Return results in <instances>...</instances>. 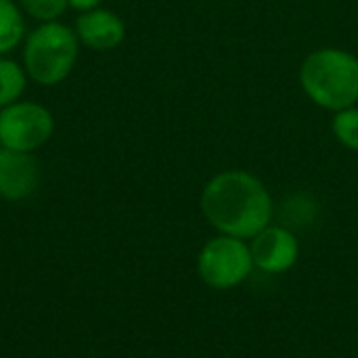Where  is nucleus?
I'll list each match as a JSON object with an SVG mask.
<instances>
[{"instance_id":"5","label":"nucleus","mask_w":358,"mask_h":358,"mask_svg":"<svg viewBox=\"0 0 358 358\" xmlns=\"http://www.w3.org/2000/svg\"><path fill=\"white\" fill-rule=\"evenodd\" d=\"M55 122L38 103H13L0 111V145L13 151H34L52 134Z\"/></svg>"},{"instance_id":"9","label":"nucleus","mask_w":358,"mask_h":358,"mask_svg":"<svg viewBox=\"0 0 358 358\" xmlns=\"http://www.w3.org/2000/svg\"><path fill=\"white\" fill-rule=\"evenodd\" d=\"M25 23L13 0H0V55L10 52L23 38Z\"/></svg>"},{"instance_id":"1","label":"nucleus","mask_w":358,"mask_h":358,"mask_svg":"<svg viewBox=\"0 0 358 358\" xmlns=\"http://www.w3.org/2000/svg\"><path fill=\"white\" fill-rule=\"evenodd\" d=\"M201 210L222 235L248 239L268 227L273 201L256 176L231 170L214 176L206 185L201 193Z\"/></svg>"},{"instance_id":"13","label":"nucleus","mask_w":358,"mask_h":358,"mask_svg":"<svg viewBox=\"0 0 358 358\" xmlns=\"http://www.w3.org/2000/svg\"><path fill=\"white\" fill-rule=\"evenodd\" d=\"M99 2L101 0H67V4L71 6V8H76V10H92V8H96L99 6Z\"/></svg>"},{"instance_id":"4","label":"nucleus","mask_w":358,"mask_h":358,"mask_svg":"<svg viewBox=\"0 0 358 358\" xmlns=\"http://www.w3.org/2000/svg\"><path fill=\"white\" fill-rule=\"evenodd\" d=\"M254 260L250 248L237 237H216L199 254L197 268L203 283L216 289H229L239 285L252 273Z\"/></svg>"},{"instance_id":"11","label":"nucleus","mask_w":358,"mask_h":358,"mask_svg":"<svg viewBox=\"0 0 358 358\" xmlns=\"http://www.w3.org/2000/svg\"><path fill=\"white\" fill-rule=\"evenodd\" d=\"M334 134L344 147L358 151V107L352 105L342 111H336Z\"/></svg>"},{"instance_id":"8","label":"nucleus","mask_w":358,"mask_h":358,"mask_svg":"<svg viewBox=\"0 0 358 358\" xmlns=\"http://www.w3.org/2000/svg\"><path fill=\"white\" fill-rule=\"evenodd\" d=\"M76 36L78 40H82V44L94 50H111L124 40L126 27H124V21L115 13L92 8V10H86L82 17H78Z\"/></svg>"},{"instance_id":"10","label":"nucleus","mask_w":358,"mask_h":358,"mask_svg":"<svg viewBox=\"0 0 358 358\" xmlns=\"http://www.w3.org/2000/svg\"><path fill=\"white\" fill-rule=\"evenodd\" d=\"M25 90V71L8 59H0V109L13 105Z\"/></svg>"},{"instance_id":"6","label":"nucleus","mask_w":358,"mask_h":358,"mask_svg":"<svg viewBox=\"0 0 358 358\" xmlns=\"http://www.w3.org/2000/svg\"><path fill=\"white\" fill-rule=\"evenodd\" d=\"M252 260L264 273H283L298 260V239L279 227H266L252 237Z\"/></svg>"},{"instance_id":"12","label":"nucleus","mask_w":358,"mask_h":358,"mask_svg":"<svg viewBox=\"0 0 358 358\" xmlns=\"http://www.w3.org/2000/svg\"><path fill=\"white\" fill-rule=\"evenodd\" d=\"M19 2L34 19L46 21V23L61 17L67 6V0H19Z\"/></svg>"},{"instance_id":"2","label":"nucleus","mask_w":358,"mask_h":358,"mask_svg":"<svg viewBox=\"0 0 358 358\" xmlns=\"http://www.w3.org/2000/svg\"><path fill=\"white\" fill-rule=\"evenodd\" d=\"M300 82L319 107L342 111L358 101V59L340 48L315 50L302 63Z\"/></svg>"},{"instance_id":"7","label":"nucleus","mask_w":358,"mask_h":358,"mask_svg":"<svg viewBox=\"0 0 358 358\" xmlns=\"http://www.w3.org/2000/svg\"><path fill=\"white\" fill-rule=\"evenodd\" d=\"M40 182V168L25 151L0 149V197L19 201L29 197Z\"/></svg>"},{"instance_id":"3","label":"nucleus","mask_w":358,"mask_h":358,"mask_svg":"<svg viewBox=\"0 0 358 358\" xmlns=\"http://www.w3.org/2000/svg\"><path fill=\"white\" fill-rule=\"evenodd\" d=\"M78 36L67 25L48 21L31 31L25 44V69L38 84L52 86L69 76L78 59Z\"/></svg>"}]
</instances>
